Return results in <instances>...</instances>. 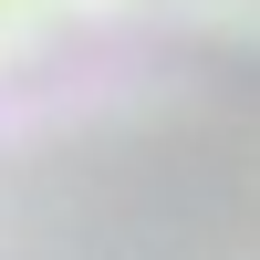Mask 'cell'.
<instances>
[{"instance_id":"1","label":"cell","mask_w":260,"mask_h":260,"mask_svg":"<svg viewBox=\"0 0 260 260\" xmlns=\"http://www.w3.org/2000/svg\"><path fill=\"white\" fill-rule=\"evenodd\" d=\"M11 11H21V0H0V21H11Z\"/></svg>"}]
</instances>
